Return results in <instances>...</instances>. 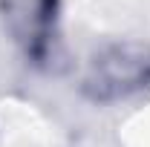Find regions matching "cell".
Segmentation results:
<instances>
[{"mask_svg": "<svg viewBox=\"0 0 150 147\" xmlns=\"http://www.w3.org/2000/svg\"><path fill=\"white\" fill-rule=\"evenodd\" d=\"M150 90V40L121 37L104 43L90 61L81 92L95 104L127 101Z\"/></svg>", "mask_w": 150, "mask_h": 147, "instance_id": "cell-1", "label": "cell"}, {"mask_svg": "<svg viewBox=\"0 0 150 147\" xmlns=\"http://www.w3.org/2000/svg\"><path fill=\"white\" fill-rule=\"evenodd\" d=\"M61 15L64 0H0L3 32L35 69H55L64 58Z\"/></svg>", "mask_w": 150, "mask_h": 147, "instance_id": "cell-2", "label": "cell"}]
</instances>
